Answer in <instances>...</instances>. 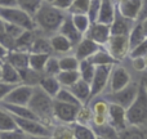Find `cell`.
Listing matches in <instances>:
<instances>
[{"instance_id": "obj_1", "label": "cell", "mask_w": 147, "mask_h": 139, "mask_svg": "<svg viewBox=\"0 0 147 139\" xmlns=\"http://www.w3.org/2000/svg\"><path fill=\"white\" fill-rule=\"evenodd\" d=\"M67 17V12L59 10L53 4L44 3L43 7L34 17V22L36 26V31L47 38H52L59 32V28L63 25Z\"/></svg>"}, {"instance_id": "obj_2", "label": "cell", "mask_w": 147, "mask_h": 139, "mask_svg": "<svg viewBox=\"0 0 147 139\" xmlns=\"http://www.w3.org/2000/svg\"><path fill=\"white\" fill-rule=\"evenodd\" d=\"M28 108L38 116L43 124L53 128L56 119H54V98L47 94L40 86L34 88V94L28 103Z\"/></svg>"}, {"instance_id": "obj_3", "label": "cell", "mask_w": 147, "mask_h": 139, "mask_svg": "<svg viewBox=\"0 0 147 139\" xmlns=\"http://www.w3.org/2000/svg\"><path fill=\"white\" fill-rule=\"evenodd\" d=\"M127 120L129 126L143 128L147 125V88L142 83L136 101L127 109Z\"/></svg>"}, {"instance_id": "obj_4", "label": "cell", "mask_w": 147, "mask_h": 139, "mask_svg": "<svg viewBox=\"0 0 147 139\" xmlns=\"http://www.w3.org/2000/svg\"><path fill=\"white\" fill-rule=\"evenodd\" d=\"M0 18L5 23L20 26L26 31H36L34 18L18 7H0Z\"/></svg>"}, {"instance_id": "obj_5", "label": "cell", "mask_w": 147, "mask_h": 139, "mask_svg": "<svg viewBox=\"0 0 147 139\" xmlns=\"http://www.w3.org/2000/svg\"><path fill=\"white\" fill-rule=\"evenodd\" d=\"M140 85L141 83L132 81L127 88L121 89V90L116 91V93H107L103 95V98L110 103L117 104V106H121L125 109H128L132 106L133 102L136 101V98H137L138 91H140Z\"/></svg>"}, {"instance_id": "obj_6", "label": "cell", "mask_w": 147, "mask_h": 139, "mask_svg": "<svg viewBox=\"0 0 147 139\" xmlns=\"http://www.w3.org/2000/svg\"><path fill=\"white\" fill-rule=\"evenodd\" d=\"M14 120L18 129L22 130L26 135H34V137H43V138L52 137L53 128L43 124L39 120H27V119H18V117H14Z\"/></svg>"}, {"instance_id": "obj_7", "label": "cell", "mask_w": 147, "mask_h": 139, "mask_svg": "<svg viewBox=\"0 0 147 139\" xmlns=\"http://www.w3.org/2000/svg\"><path fill=\"white\" fill-rule=\"evenodd\" d=\"M112 67L114 66H99L96 68V75H94L93 81L90 84V102L97 97H101L102 93L106 90V88H109Z\"/></svg>"}, {"instance_id": "obj_8", "label": "cell", "mask_w": 147, "mask_h": 139, "mask_svg": "<svg viewBox=\"0 0 147 139\" xmlns=\"http://www.w3.org/2000/svg\"><path fill=\"white\" fill-rule=\"evenodd\" d=\"M105 48L109 50V53L114 57L116 62H120L130 54V44L129 36H114L111 35L109 43Z\"/></svg>"}, {"instance_id": "obj_9", "label": "cell", "mask_w": 147, "mask_h": 139, "mask_svg": "<svg viewBox=\"0 0 147 139\" xmlns=\"http://www.w3.org/2000/svg\"><path fill=\"white\" fill-rule=\"evenodd\" d=\"M130 83H132V77H130L129 71L121 64H115L112 67L111 76H110L109 93H116L127 88Z\"/></svg>"}, {"instance_id": "obj_10", "label": "cell", "mask_w": 147, "mask_h": 139, "mask_svg": "<svg viewBox=\"0 0 147 139\" xmlns=\"http://www.w3.org/2000/svg\"><path fill=\"white\" fill-rule=\"evenodd\" d=\"M80 107L54 101V119L58 124L74 125L78 119Z\"/></svg>"}, {"instance_id": "obj_11", "label": "cell", "mask_w": 147, "mask_h": 139, "mask_svg": "<svg viewBox=\"0 0 147 139\" xmlns=\"http://www.w3.org/2000/svg\"><path fill=\"white\" fill-rule=\"evenodd\" d=\"M32 94H34L32 86L21 84V85L16 86L3 102L9 104H16V106H28L31 98H32Z\"/></svg>"}, {"instance_id": "obj_12", "label": "cell", "mask_w": 147, "mask_h": 139, "mask_svg": "<svg viewBox=\"0 0 147 139\" xmlns=\"http://www.w3.org/2000/svg\"><path fill=\"white\" fill-rule=\"evenodd\" d=\"M84 38L90 39L101 46H106V44L109 43L110 38H111V26L94 22L90 25V27L84 35Z\"/></svg>"}, {"instance_id": "obj_13", "label": "cell", "mask_w": 147, "mask_h": 139, "mask_svg": "<svg viewBox=\"0 0 147 139\" xmlns=\"http://www.w3.org/2000/svg\"><path fill=\"white\" fill-rule=\"evenodd\" d=\"M116 3L117 12L121 15H124L128 19H132L137 22L138 15L141 12L142 0H115Z\"/></svg>"}, {"instance_id": "obj_14", "label": "cell", "mask_w": 147, "mask_h": 139, "mask_svg": "<svg viewBox=\"0 0 147 139\" xmlns=\"http://www.w3.org/2000/svg\"><path fill=\"white\" fill-rule=\"evenodd\" d=\"M109 122L117 130L119 133H121L123 130H125L129 124L127 120V109L121 106L110 103V111H109Z\"/></svg>"}, {"instance_id": "obj_15", "label": "cell", "mask_w": 147, "mask_h": 139, "mask_svg": "<svg viewBox=\"0 0 147 139\" xmlns=\"http://www.w3.org/2000/svg\"><path fill=\"white\" fill-rule=\"evenodd\" d=\"M101 48L102 46L98 45L97 43H94L93 40H90V39H88V38H84L83 40L75 46V49H74V56L80 62L86 61V59H89L92 56H94Z\"/></svg>"}, {"instance_id": "obj_16", "label": "cell", "mask_w": 147, "mask_h": 139, "mask_svg": "<svg viewBox=\"0 0 147 139\" xmlns=\"http://www.w3.org/2000/svg\"><path fill=\"white\" fill-rule=\"evenodd\" d=\"M136 22L132 19H128L119 12H116L114 23L111 25V35L114 36H129L130 31L133 30Z\"/></svg>"}, {"instance_id": "obj_17", "label": "cell", "mask_w": 147, "mask_h": 139, "mask_svg": "<svg viewBox=\"0 0 147 139\" xmlns=\"http://www.w3.org/2000/svg\"><path fill=\"white\" fill-rule=\"evenodd\" d=\"M58 34L66 36V38L69 39L70 41H71V44L74 45V48H75V46L78 45V44L84 39V35L78 30V28L75 27V25H74L72 15L69 14V13H67V17H66V19H65L63 25H62L61 28H59V32Z\"/></svg>"}, {"instance_id": "obj_18", "label": "cell", "mask_w": 147, "mask_h": 139, "mask_svg": "<svg viewBox=\"0 0 147 139\" xmlns=\"http://www.w3.org/2000/svg\"><path fill=\"white\" fill-rule=\"evenodd\" d=\"M116 12H117V8H116L115 0H102L101 10H99L97 22L103 23V25H107V26H111L112 23H114Z\"/></svg>"}, {"instance_id": "obj_19", "label": "cell", "mask_w": 147, "mask_h": 139, "mask_svg": "<svg viewBox=\"0 0 147 139\" xmlns=\"http://www.w3.org/2000/svg\"><path fill=\"white\" fill-rule=\"evenodd\" d=\"M71 90V93L78 98V101L80 102L83 106L90 103V95H92V90H90V84L85 83L84 80H79L75 85H72L71 88H69Z\"/></svg>"}, {"instance_id": "obj_20", "label": "cell", "mask_w": 147, "mask_h": 139, "mask_svg": "<svg viewBox=\"0 0 147 139\" xmlns=\"http://www.w3.org/2000/svg\"><path fill=\"white\" fill-rule=\"evenodd\" d=\"M0 107H3L4 109H7L12 116L18 117V119H27V120H39L38 116L28 108V106H16V104H9L1 102ZM40 121V120H39Z\"/></svg>"}, {"instance_id": "obj_21", "label": "cell", "mask_w": 147, "mask_h": 139, "mask_svg": "<svg viewBox=\"0 0 147 139\" xmlns=\"http://www.w3.org/2000/svg\"><path fill=\"white\" fill-rule=\"evenodd\" d=\"M7 62L10 63L14 68L18 71H23L30 67V53L26 52H18V50H12L8 54Z\"/></svg>"}, {"instance_id": "obj_22", "label": "cell", "mask_w": 147, "mask_h": 139, "mask_svg": "<svg viewBox=\"0 0 147 139\" xmlns=\"http://www.w3.org/2000/svg\"><path fill=\"white\" fill-rule=\"evenodd\" d=\"M51 43H52V48H53L54 54H62V56H67V53L72 52L74 45L71 44V41L66 38V36L61 35V34H56L51 38Z\"/></svg>"}, {"instance_id": "obj_23", "label": "cell", "mask_w": 147, "mask_h": 139, "mask_svg": "<svg viewBox=\"0 0 147 139\" xmlns=\"http://www.w3.org/2000/svg\"><path fill=\"white\" fill-rule=\"evenodd\" d=\"M3 72H1V81L5 84H10V85H21L22 84V79H21V73L17 68L8 63L7 61L3 62L1 64Z\"/></svg>"}, {"instance_id": "obj_24", "label": "cell", "mask_w": 147, "mask_h": 139, "mask_svg": "<svg viewBox=\"0 0 147 139\" xmlns=\"http://www.w3.org/2000/svg\"><path fill=\"white\" fill-rule=\"evenodd\" d=\"M30 53H35V54H49V56H54L53 48H52V43H51V38H47L44 35H39L36 36L35 41L32 44Z\"/></svg>"}, {"instance_id": "obj_25", "label": "cell", "mask_w": 147, "mask_h": 139, "mask_svg": "<svg viewBox=\"0 0 147 139\" xmlns=\"http://www.w3.org/2000/svg\"><path fill=\"white\" fill-rule=\"evenodd\" d=\"M92 64H94L96 67H99V66H115L117 63L116 61L114 59V57L109 53L105 46H102L98 52H97L94 56H92L90 58L88 59Z\"/></svg>"}, {"instance_id": "obj_26", "label": "cell", "mask_w": 147, "mask_h": 139, "mask_svg": "<svg viewBox=\"0 0 147 139\" xmlns=\"http://www.w3.org/2000/svg\"><path fill=\"white\" fill-rule=\"evenodd\" d=\"M36 36H38V32H36V31H25V32L16 40V49L14 50L30 53Z\"/></svg>"}, {"instance_id": "obj_27", "label": "cell", "mask_w": 147, "mask_h": 139, "mask_svg": "<svg viewBox=\"0 0 147 139\" xmlns=\"http://www.w3.org/2000/svg\"><path fill=\"white\" fill-rule=\"evenodd\" d=\"M39 86H40L47 94L53 97V98L58 94V91L61 90V88H62L59 81H58V79H57V76H48V75L43 76Z\"/></svg>"}, {"instance_id": "obj_28", "label": "cell", "mask_w": 147, "mask_h": 139, "mask_svg": "<svg viewBox=\"0 0 147 139\" xmlns=\"http://www.w3.org/2000/svg\"><path fill=\"white\" fill-rule=\"evenodd\" d=\"M147 39L145 31H143L142 28V25H141V22H136L134 27H133V30L130 31L129 34V44H130V52L133 50V49H136L138 45H141V44L143 43Z\"/></svg>"}, {"instance_id": "obj_29", "label": "cell", "mask_w": 147, "mask_h": 139, "mask_svg": "<svg viewBox=\"0 0 147 139\" xmlns=\"http://www.w3.org/2000/svg\"><path fill=\"white\" fill-rule=\"evenodd\" d=\"M20 73H21V79H22V84L28 85V86H32V88L40 85V81L44 76V73L36 72V71L31 70L30 67L23 70V71H21Z\"/></svg>"}, {"instance_id": "obj_30", "label": "cell", "mask_w": 147, "mask_h": 139, "mask_svg": "<svg viewBox=\"0 0 147 139\" xmlns=\"http://www.w3.org/2000/svg\"><path fill=\"white\" fill-rule=\"evenodd\" d=\"M51 139H75L72 125L56 124L52 130Z\"/></svg>"}, {"instance_id": "obj_31", "label": "cell", "mask_w": 147, "mask_h": 139, "mask_svg": "<svg viewBox=\"0 0 147 139\" xmlns=\"http://www.w3.org/2000/svg\"><path fill=\"white\" fill-rule=\"evenodd\" d=\"M59 84L62 88H71L72 85H75L79 80H80V72L79 71H61L57 76Z\"/></svg>"}, {"instance_id": "obj_32", "label": "cell", "mask_w": 147, "mask_h": 139, "mask_svg": "<svg viewBox=\"0 0 147 139\" xmlns=\"http://www.w3.org/2000/svg\"><path fill=\"white\" fill-rule=\"evenodd\" d=\"M44 3V0H17V7L34 18Z\"/></svg>"}, {"instance_id": "obj_33", "label": "cell", "mask_w": 147, "mask_h": 139, "mask_svg": "<svg viewBox=\"0 0 147 139\" xmlns=\"http://www.w3.org/2000/svg\"><path fill=\"white\" fill-rule=\"evenodd\" d=\"M92 111L96 116H106L109 117V111H110V102H107L103 97H97L89 103Z\"/></svg>"}, {"instance_id": "obj_34", "label": "cell", "mask_w": 147, "mask_h": 139, "mask_svg": "<svg viewBox=\"0 0 147 139\" xmlns=\"http://www.w3.org/2000/svg\"><path fill=\"white\" fill-rule=\"evenodd\" d=\"M94 130V133L97 134L98 138H103V139H119L120 133L112 126L110 122H106L105 125L101 126H92Z\"/></svg>"}, {"instance_id": "obj_35", "label": "cell", "mask_w": 147, "mask_h": 139, "mask_svg": "<svg viewBox=\"0 0 147 139\" xmlns=\"http://www.w3.org/2000/svg\"><path fill=\"white\" fill-rule=\"evenodd\" d=\"M51 58L49 54H35V53H30V68L36 71V72H41L44 73L45 70L47 62Z\"/></svg>"}, {"instance_id": "obj_36", "label": "cell", "mask_w": 147, "mask_h": 139, "mask_svg": "<svg viewBox=\"0 0 147 139\" xmlns=\"http://www.w3.org/2000/svg\"><path fill=\"white\" fill-rule=\"evenodd\" d=\"M18 129L16 120L7 109L0 107V133L1 132H9V130Z\"/></svg>"}, {"instance_id": "obj_37", "label": "cell", "mask_w": 147, "mask_h": 139, "mask_svg": "<svg viewBox=\"0 0 147 139\" xmlns=\"http://www.w3.org/2000/svg\"><path fill=\"white\" fill-rule=\"evenodd\" d=\"M74 134L75 139H98L97 134L94 133L93 128L88 126V125H80V124H74Z\"/></svg>"}, {"instance_id": "obj_38", "label": "cell", "mask_w": 147, "mask_h": 139, "mask_svg": "<svg viewBox=\"0 0 147 139\" xmlns=\"http://www.w3.org/2000/svg\"><path fill=\"white\" fill-rule=\"evenodd\" d=\"M96 68L97 67L94 66V64H92L88 59H86V61H81L80 67H79V72H80L81 80H84L88 84H92L94 75H96Z\"/></svg>"}, {"instance_id": "obj_39", "label": "cell", "mask_w": 147, "mask_h": 139, "mask_svg": "<svg viewBox=\"0 0 147 139\" xmlns=\"http://www.w3.org/2000/svg\"><path fill=\"white\" fill-rule=\"evenodd\" d=\"M54 101L61 102V103L74 104V106H79V107L83 106V104L78 101V98L71 93V90L67 89V88H61V90L58 91V94L54 97Z\"/></svg>"}, {"instance_id": "obj_40", "label": "cell", "mask_w": 147, "mask_h": 139, "mask_svg": "<svg viewBox=\"0 0 147 139\" xmlns=\"http://www.w3.org/2000/svg\"><path fill=\"white\" fill-rule=\"evenodd\" d=\"M93 117H94V113H93V111H92V108H90V106H89V104L81 106L80 109H79L78 119H76V124L88 125V126H92V122H93Z\"/></svg>"}, {"instance_id": "obj_41", "label": "cell", "mask_w": 147, "mask_h": 139, "mask_svg": "<svg viewBox=\"0 0 147 139\" xmlns=\"http://www.w3.org/2000/svg\"><path fill=\"white\" fill-rule=\"evenodd\" d=\"M119 139H147V134L142 128L128 126L119 134Z\"/></svg>"}, {"instance_id": "obj_42", "label": "cell", "mask_w": 147, "mask_h": 139, "mask_svg": "<svg viewBox=\"0 0 147 139\" xmlns=\"http://www.w3.org/2000/svg\"><path fill=\"white\" fill-rule=\"evenodd\" d=\"M59 66H61V71H79L80 61L75 56L67 54L59 57Z\"/></svg>"}, {"instance_id": "obj_43", "label": "cell", "mask_w": 147, "mask_h": 139, "mask_svg": "<svg viewBox=\"0 0 147 139\" xmlns=\"http://www.w3.org/2000/svg\"><path fill=\"white\" fill-rule=\"evenodd\" d=\"M92 0H74L71 8L67 13L71 15L75 14H88Z\"/></svg>"}, {"instance_id": "obj_44", "label": "cell", "mask_w": 147, "mask_h": 139, "mask_svg": "<svg viewBox=\"0 0 147 139\" xmlns=\"http://www.w3.org/2000/svg\"><path fill=\"white\" fill-rule=\"evenodd\" d=\"M72 22H74V25H75V27L78 28L83 35H85L86 31L89 30V27H90V25H92L90 19H89V17L86 14H75V15H72Z\"/></svg>"}, {"instance_id": "obj_45", "label": "cell", "mask_w": 147, "mask_h": 139, "mask_svg": "<svg viewBox=\"0 0 147 139\" xmlns=\"http://www.w3.org/2000/svg\"><path fill=\"white\" fill-rule=\"evenodd\" d=\"M61 72V66H59V58L56 56H51V58L47 62L45 70H44V75L48 76H58Z\"/></svg>"}, {"instance_id": "obj_46", "label": "cell", "mask_w": 147, "mask_h": 139, "mask_svg": "<svg viewBox=\"0 0 147 139\" xmlns=\"http://www.w3.org/2000/svg\"><path fill=\"white\" fill-rule=\"evenodd\" d=\"M101 4H102V0H92L90 1L89 12L86 15L89 17L92 23L97 22V19H98V14H99V10H101Z\"/></svg>"}, {"instance_id": "obj_47", "label": "cell", "mask_w": 147, "mask_h": 139, "mask_svg": "<svg viewBox=\"0 0 147 139\" xmlns=\"http://www.w3.org/2000/svg\"><path fill=\"white\" fill-rule=\"evenodd\" d=\"M25 31L26 30L21 28L20 26L10 25V23H5V32H7V35H9L12 39H14V40H17V39L20 38L23 32H25Z\"/></svg>"}, {"instance_id": "obj_48", "label": "cell", "mask_w": 147, "mask_h": 139, "mask_svg": "<svg viewBox=\"0 0 147 139\" xmlns=\"http://www.w3.org/2000/svg\"><path fill=\"white\" fill-rule=\"evenodd\" d=\"M26 134L21 129L9 130V132H1L0 133V139H23Z\"/></svg>"}, {"instance_id": "obj_49", "label": "cell", "mask_w": 147, "mask_h": 139, "mask_svg": "<svg viewBox=\"0 0 147 139\" xmlns=\"http://www.w3.org/2000/svg\"><path fill=\"white\" fill-rule=\"evenodd\" d=\"M132 66L133 68L138 72H146L147 71V64L145 61V57H136L132 58Z\"/></svg>"}, {"instance_id": "obj_50", "label": "cell", "mask_w": 147, "mask_h": 139, "mask_svg": "<svg viewBox=\"0 0 147 139\" xmlns=\"http://www.w3.org/2000/svg\"><path fill=\"white\" fill-rule=\"evenodd\" d=\"M146 56H147V39L141 44V45H138L136 49H133L129 54L130 58H136V57H146Z\"/></svg>"}, {"instance_id": "obj_51", "label": "cell", "mask_w": 147, "mask_h": 139, "mask_svg": "<svg viewBox=\"0 0 147 139\" xmlns=\"http://www.w3.org/2000/svg\"><path fill=\"white\" fill-rule=\"evenodd\" d=\"M17 85H10V84H5L3 81H0V103L7 98V95L16 88Z\"/></svg>"}, {"instance_id": "obj_52", "label": "cell", "mask_w": 147, "mask_h": 139, "mask_svg": "<svg viewBox=\"0 0 147 139\" xmlns=\"http://www.w3.org/2000/svg\"><path fill=\"white\" fill-rule=\"evenodd\" d=\"M74 0H56L53 3V5L56 8H58L59 10H63V12H69L70 8H71Z\"/></svg>"}, {"instance_id": "obj_53", "label": "cell", "mask_w": 147, "mask_h": 139, "mask_svg": "<svg viewBox=\"0 0 147 139\" xmlns=\"http://www.w3.org/2000/svg\"><path fill=\"white\" fill-rule=\"evenodd\" d=\"M147 18V0H142V5H141V12L138 15L137 22H142Z\"/></svg>"}, {"instance_id": "obj_54", "label": "cell", "mask_w": 147, "mask_h": 139, "mask_svg": "<svg viewBox=\"0 0 147 139\" xmlns=\"http://www.w3.org/2000/svg\"><path fill=\"white\" fill-rule=\"evenodd\" d=\"M8 54H9V50L0 43V62H5L8 58Z\"/></svg>"}, {"instance_id": "obj_55", "label": "cell", "mask_w": 147, "mask_h": 139, "mask_svg": "<svg viewBox=\"0 0 147 139\" xmlns=\"http://www.w3.org/2000/svg\"><path fill=\"white\" fill-rule=\"evenodd\" d=\"M0 7H17V0H0Z\"/></svg>"}, {"instance_id": "obj_56", "label": "cell", "mask_w": 147, "mask_h": 139, "mask_svg": "<svg viewBox=\"0 0 147 139\" xmlns=\"http://www.w3.org/2000/svg\"><path fill=\"white\" fill-rule=\"evenodd\" d=\"M7 36V32H5V22L0 18V41Z\"/></svg>"}, {"instance_id": "obj_57", "label": "cell", "mask_w": 147, "mask_h": 139, "mask_svg": "<svg viewBox=\"0 0 147 139\" xmlns=\"http://www.w3.org/2000/svg\"><path fill=\"white\" fill-rule=\"evenodd\" d=\"M141 25H142V28H143V31H145V34L147 36V18L145 21H142V22H141Z\"/></svg>"}, {"instance_id": "obj_58", "label": "cell", "mask_w": 147, "mask_h": 139, "mask_svg": "<svg viewBox=\"0 0 147 139\" xmlns=\"http://www.w3.org/2000/svg\"><path fill=\"white\" fill-rule=\"evenodd\" d=\"M141 83H142L143 85L147 88V71L146 72H143V77H142V81H141Z\"/></svg>"}, {"instance_id": "obj_59", "label": "cell", "mask_w": 147, "mask_h": 139, "mask_svg": "<svg viewBox=\"0 0 147 139\" xmlns=\"http://www.w3.org/2000/svg\"><path fill=\"white\" fill-rule=\"evenodd\" d=\"M23 139H49V138H43V137H34V135H26Z\"/></svg>"}, {"instance_id": "obj_60", "label": "cell", "mask_w": 147, "mask_h": 139, "mask_svg": "<svg viewBox=\"0 0 147 139\" xmlns=\"http://www.w3.org/2000/svg\"><path fill=\"white\" fill-rule=\"evenodd\" d=\"M3 62H0V81H1V72H3V67H1Z\"/></svg>"}, {"instance_id": "obj_61", "label": "cell", "mask_w": 147, "mask_h": 139, "mask_svg": "<svg viewBox=\"0 0 147 139\" xmlns=\"http://www.w3.org/2000/svg\"><path fill=\"white\" fill-rule=\"evenodd\" d=\"M44 1H45V3H49V4H53L56 0H44Z\"/></svg>"}, {"instance_id": "obj_62", "label": "cell", "mask_w": 147, "mask_h": 139, "mask_svg": "<svg viewBox=\"0 0 147 139\" xmlns=\"http://www.w3.org/2000/svg\"><path fill=\"white\" fill-rule=\"evenodd\" d=\"M145 61H146V64H147V56L145 57Z\"/></svg>"}, {"instance_id": "obj_63", "label": "cell", "mask_w": 147, "mask_h": 139, "mask_svg": "<svg viewBox=\"0 0 147 139\" xmlns=\"http://www.w3.org/2000/svg\"><path fill=\"white\" fill-rule=\"evenodd\" d=\"M98 139H103V138H98Z\"/></svg>"}]
</instances>
